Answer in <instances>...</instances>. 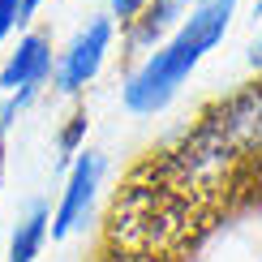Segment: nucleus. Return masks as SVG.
<instances>
[{"mask_svg":"<svg viewBox=\"0 0 262 262\" xmlns=\"http://www.w3.org/2000/svg\"><path fill=\"white\" fill-rule=\"evenodd\" d=\"M181 9H185V0H150L142 13L129 21V43L134 48H146V43H155L163 30H172V26H181Z\"/></svg>","mask_w":262,"mask_h":262,"instance_id":"6","label":"nucleus"},{"mask_svg":"<svg viewBox=\"0 0 262 262\" xmlns=\"http://www.w3.org/2000/svg\"><path fill=\"white\" fill-rule=\"evenodd\" d=\"M249 64H254V69H262V30H258V39H254V52H249Z\"/></svg>","mask_w":262,"mask_h":262,"instance_id":"10","label":"nucleus"},{"mask_svg":"<svg viewBox=\"0 0 262 262\" xmlns=\"http://www.w3.org/2000/svg\"><path fill=\"white\" fill-rule=\"evenodd\" d=\"M21 26H26L21 21V0H0V43L9 35H17Z\"/></svg>","mask_w":262,"mask_h":262,"instance_id":"8","label":"nucleus"},{"mask_svg":"<svg viewBox=\"0 0 262 262\" xmlns=\"http://www.w3.org/2000/svg\"><path fill=\"white\" fill-rule=\"evenodd\" d=\"M103 155L99 150H78L69 163V172H64V189L56 198V211H52V228L48 236L52 241H69L73 232H82L86 220H91L95 211V198H99V185H103Z\"/></svg>","mask_w":262,"mask_h":262,"instance_id":"4","label":"nucleus"},{"mask_svg":"<svg viewBox=\"0 0 262 262\" xmlns=\"http://www.w3.org/2000/svg\"><path fill=\"white\" fill-rule=\"evenodd\" d=\"M52 39L43 30H26L17 39V48L9 52V60L0 64V91H5V103H0V129L13 125V116L26 107L35 95L43 91V82L52 78Z\"/></svg>","mask_w":262,"mask_h":262,"instance_id":"2","label":"nucleus"},{"mask_svg":"<svg viewBox=\"0 0 262 262\" xmlns=\"http://www.w3.org/2000/svg\"><path fill=\"white\" fill-rule=\"evenodd\" d=\"M112 39H116V21L107 17V13L91 17L78 35L69 39V48L56 56V64H52V86H56L60 95L86 91V86L99 78L107 52H112Z\"/></svg>","mask_w":262,"mask_h":262,"instance_id":"3","label":"nucleus"},{"mask_svg":"<svg viewBox=\"0 0 262 262\" xmlns=\"http://www.w3.org/2000/svg\"><path fill=\"white\" fill-rule=\"evenodd\" d=\"M146 5H150V0H107V17L121 21V26H129V21H134Z\"/></svg>","mask_w":262,"mask_h":262,"instance_id":"9","label":"nucleus"},{"mask_svg":"<svg viewBox=\"0 0 262 262\" xmlns=\"http://www.w3.org/2000/svg\"><path fill=\"white\" fill-rule=\"evenodd\" d=\"M48 228H52V206L39 202V198L26 202V211L17 215L13 232H9V254H5V262H39V258H43V245L52 241Z\"/></svg>","mask_w":262,"mask_h":262,"instance_id":"5","label":"nucleus"},{"mask_svg":"<svg viewBox=\"0 0 262 262\" xmlns=\"http://www.w3.org/2000/svg\"><path fill=\"white\" fill-rule=\"evenodd\" d=\"M232 13H236V0H198L193 13L181 17V26L125 78L121 99H125L129 112L134 116L163 112V107L177 99V91L185 86V78L202 64V56L228 35Z\"/></svg>","mask_w":262,"mask_h":262,"instance_id":"1","label":"nucleus"},{"mask_svg":"<svg viewBox=\"0 0 262 262\" xmlns=\"http://www.w3.org/2000/svg\"><path fill=\"white\" fill-rule=\"evenodd\" d=\"M39 5H43V0H21V21L35 17V13H39Z\"/></svg>","mask_w":262,"mask_h":262,"instance_id":"11","label":"nucleus"},{"mask_svg":"<svg viewBox=\"0 0 262 262\" xmlns=\"http://www.w3.org/2000/svg\"><path fill=\"white\" fill-rule=\"evenodd\" d=\"M86 112H73L69 116V125L60 129V138H56V150H60V163H73V155L82 150V142H86Z\"/></svg>","mask_w":262,"mask_h":262,"instance_id":"7","label":"nucleus"},{"mask_svg":"<svg viewBox=\"0 0 262 262\" xmlns=\"http://www.w3.org/2000/svg\"><path fill=\"white\" fill-rule=\"evenodd\" d=\"M258 13H262V0H258Z\"/></svg>","mask_w":262,"mask_h":262,"instance_id":"12","label":"nucleus"}]
</instances>
